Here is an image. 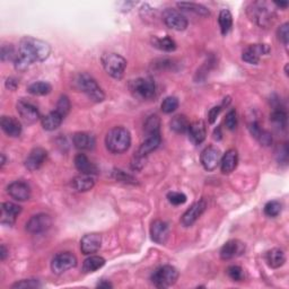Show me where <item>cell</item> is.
Masks as SVG:
<instances>
[{"mask_svg":"<svg viewBox=\"0 0 289 289\" xmlns=\"http://www.w3.org/2000/svg\"><path fill=\"white\" fill-rule=\"evenodd\" d=\"M51 53V47L46 41L32 36H25L19 41L18 57L15 60V68L24 71L34 63H42Z\"/></svg>","mask_w":289,"mask_h":289,"instance_id":"6da1fadb","label":"cell"},{"mask_svg":"<svg viewBox=\"0 0 289 289\" xmlns=\"http://www.w3.org/2000/svg\"><path fill=\"white\" fill-rule=\"evenodd\" d=\"M105 144L112 154H123L131 144V135L123 127H115L111 129L105 137Z\"/></svg>","mask_w":289,"mask_h":289,"instance_id":"7a4b0ae2","label":"cell"},{"mask_svg":"<svg viewBox=\"0 0 289 289\" xmlns=\"http://www.w3.org/2000/svg\"><path fill=\"white\" fill-rule=\"evenodd\" d=\"M247 15L255 24L260 27H268L272 24L275 17L274 10L270 9L266 3L254 2L247 7Z\"/></svg>","mask_w":289,"mask_h":289,"instance_id":"3957f363","label":"cell"},{"mask_svg":"<svg viewBox=\"0 0 289 289\" xmlns=\"http://www.w3.org/2000/svg\"><path fill=\"white\" fill-rule=\"evenodd\" d=\"M76 84L78 90L85 93L91 101L95 103H101L105 99V94L99 87L97 81L88 74H80L77 76Z\"/></svg>","mask_w":289,"mask_h":289,"instance_id":"277c9868","label":"cell"},{"mask_svg":"<svg viewBox=\"0 0 289 289\" xmlns=\"http://www.w3.org/2000/svg\"><path fill=\"white\" fill-rule=\"evenodd\" d=\"M101 61L104 70L112 78L121 79L123 77L127 68V60L122 55L113 52L104 53L102 55Z\"/></svg>","mask_w":289,"mask_h":289,"instance_id":"5b68a950","label":"cell"},{"mask_svg":"<svg viewBox=\"0 0 289 289\" xmlns=\"http://www.w3.org/2000/svg\"><path fill=\"white\" fill-rule=\"evenodd\" d=\"M179 279V271L172 265H163L153 272L151 280L157 288H169Z\"/></svg>","mask_w":289,"mask_h":289,"instance_id":"8992f818","label":"cell"},{"mask_svg":"<svg viewBox=\"0 0 289 289\" xmlns=\"http://www.w3.org/2000/svg\"><path fill=\"white\" fill-rule=\"evenodd\" d=\"M129 88L133 96L140 99H151L156 93V85L151 78H138L131 80Z\"/></svg>","mask_w":289,"mask_h":289,"instance_id":"52a82bcc","label":"cell"},{"mask_svg":"<svg viewBox=\"0 0 289 289\" xmlns=\"http://www.w3.org/2000/svg\"><path fill=\"white\" fill-rule=\"evenodd\" d=\"M77 265V258L70 252H63L52 259L51 269L55 275H63Z\"/></svg>","mask_w":289,"mask_h":289,"instance_id":"ba28073f","label":"cell"},{"mask_svg":"<svg viewBox=\"0 0 289 289\" xmlns=\"http://www.w3.org/2000/svg\"><path fill=\"white\" fill-rule=\"evenodd\" d=\"M163 20L166 26L175 31H184L188 27V19L185 16L172 8L164 10Z\"/></svg>","mask_w":289,"mask_h":289,"instance_id":"9c48e42d","label":"cell"},{"mask_svg":"<svg viewBox=\"0 0 289 289\" xmlns=\"http://www.w3.org/2000/svg\"><path fill=\"white\" fill-rule=\"evenodd\" d=\"M52 225L51 217L47 214H37L32 216L26 223V231L31 234H41L48 231Z\"/></svg>","mask_w":289,"mask_h":289,"instance_id":"30bf717a","label":"cell"},{"mask_svg":"<svg viewBox=\"0 0 289 289\" xmlns=\"http://www.w3.org/2000/svg\"><path fill=\"white\" fill-rule=\"evenodd\" d=\"M200 160L204 170L207 171H215L221 160V152L217 147L209 146L201 153Z\"/></svg>","mask_w":289,"mask_h":289,"instance_id":"8fae6325","label":"cell"},{"mask_svg":"<svg viewBox=\"0 0 289 289\" xmlns=\"http://www.w3.org/2000/svg\"><path fill=\"white\" fill-rule=\"evenodd\" d=\"M205 208H207V202H205L204 200H199V201L194 202L191 207L183 214L181 218L182 225L184 227L192 226L204 213Z\"/></svg>","mask_w":289,"mask_h":289,"instance_id":"7c38bea8","label":"cell"},{"mask_svg":"<svg viewBox=\"0 0 289 289\" xmlns=\"http://www.w3.org/2000/svg\"><path fill=\"white\" fill-rule=\"evenodd\" d=\"M17 112L27 123H35L37 120H40V112L34 104L26 101V99H19L16 105Z\"/></svg>","mask_w":289,"mask_h":289,"instance_id":"4fadbf2b","label":"cell"},{"mask_svg":"<svg viewBox=\"0 0 289 289\" xmlns=\"http://www.w3.org/2000/svg\"><path fill=\"white\" fill-rule=\"evenodd\" d=\"M269 52L270 49L266 44H252V46L244 50L242 59L250 65H258L261 57L264 54H268Z\"/></svg>","mask_w":289,"mask_h":289,"instance_id":"5bb4252c","label":"cell"},{"mask_svg":"<svg viewBox=\"0 0 289 289\" xmlns=\"http://www.w3.org/2000/svg\"><path fill=\"white\" fill-rule=\"evenodd\" d=\"M47 157H48V152L46 149L42 147L33 148L30 152L29 156H27L25 159V168L31 172H34L40 169L41 166L46 163Z\"/></svg>","mask_w":289,"mask_h":289,"instance_id":"9a60e30c","label":"cell"},{"mask_svg":"<svg viewBox=\"0 0 289 289\" xmlns=\"http://www.w3.org/2000/svg\"><path fill=\"white\" fill-rule=\"evenodd\" d=\"M7 192L13 199L17 201H26L31 198V188L23 181H15L10 183L7 188Z\"/></svg>","mask_w":289,"mask_h":289,"instance_id":"2e32d148","label":"cell"},{"mask_svg":"<svg viewBox=\"0 0 289 289\" xmlns=\"http://www.w3.org/2000/svg\"><path fill=\"white\" fill-rule=\"evenodd\" d=\"M102 245V237L96 233H91L86 234L80 241V250L85 255H91L93 253H96Z\"/></svg>","mask_w":289,"mask_h":289,"instance_id":"e0dca14e","label":"cell"},{"mask_svg":"<svg viewBox=\"0 0 289 289\" xmlns=\"http://www.w3.org/2000/svg\"><path fill=\"white\" fill-rule=\"evenodd\" d=\"M245 251V245L238 240H231L224 244V246L220 250L221 260H231L238 255H241Z\"/></svg>","mask_w":289,"mask_h":289,"instance_id":"ac0fdd59","label":"cell"},{"mask_svg":"<svg viewBox=\"0 0 289 289\" xmlns=\"http://www.w3.org/2000/svg\"><path fill=\"white\" fill-rule=\"evenodd\" d=\"M151 235L155 243L165 244L170 236L169 225L163 220H155L151 226Z\"/></svg>","mask_w":289,"mask_h":289,"instance_id":"d6986e66","label":"cell"},{"mask_svg":"<svg viewBox=\"0 0 289 289\" xmlns=\"http://www.w3.org/2000/svg\"><path fill=\"white\" fill-rule=\"evenodd\" d=\"M189 139L194 143V144H200L204 141L205 137H207V128H205V123L202 120L194 121L189 126Z\"/></svg>","mask_w":289,"mask_h":289,"instance_id":"ffe728a7","label":"cell"},{"mask_svg":"<svg viewBox=\"0 0 289 289\" xmlns=\"http://www.w3.org/2000/svg\"><path fill=\"white\" fill-rule=\"evenodd\" d=\"M160 141H162V138H160V135L157 136H148L146 138V140H144L141 144L140 147H139L137 155H136V158L138 159H144V157L148 156L149 154L152 152L156 151V149L159 147Z\"/></svg>","mask_w":289,"mask_h":289,"instance_id":"44dd1931","label":"cell"},{"mask_svg":"<svg viewBox=\"0 0 289 289\" xmlns=\"http://www.w3.org/2000/svg\"><path fill=\"white\" fill-rule=\"evenodd\" d=\"M22 213V207L14 202H5L2 208V223L12 226L18 215Z\"/></svg>","mask_w":289,"mask_h":289,"instance_id":"7402d4cb","label":"cell"},{"mask_svg":"<svg viewBox=\"0 0 289 289\" xmlns=\"http://www.w3.org/2000/svg\"><path fill=\"white\" fill-rule=\"evenodd\" d=\"M0 126H2L3 131L6 133L8 137L17 138L22 133V125L20 122L13 118V116H3L2 121H0Z\"/></svg>","mask_w":289,"mask_h":289,"instance_id":"603a6c76","label":"cell"},{"mask_svg":"<svg viewBox=\"0 0 289 289\" xmlns=\"http://www.w3.org/2000/svg\"><path fill=\"white\" fill-rule=\"evenodd\" d=\"M238 163V154L236 149H230L227 151L224 156H221L220 169L224 174H231L236 169Z\"/></svg>","mask_w":289,"mask_h":289,"instance_id":"cb8c5ba5","label":"cell"},{"mask_svg":"<svg viewBox=\"0 0 289 289\" xmlns=\"http://www.w3.org/2000/svg\"><path fill=\"white\" fill-rule=\"evenodd\" d=\"M75 147L79 151H91L95 146V139L90 133L77 132L72 138Z\"/></svg>","mask_w":289,"mask_h":289,"instance_id":"d4e9b609","label":"cell"},{"mask_svg":"<svg viewBox=\"0 0 289 289\" xmlns=\"http://www.w3.org/2000/svg\"><path fill=\"white\" fill-rule=\"evenodd\" d=\"M75 166L81 174H88V175H94L96 174L98 170L95 165H94L90 159L87 158L86 155L84 154H78L75 157Z\"/></svg>","mask_w":289,"mask_h":289,"instance_id":"484cf974","label":"cell"},{"mask_svg":"<svg viewBox=\"0 0 289 289\" xmlns=\"http://www.w3.org/2000/svg\"><path fill=\"white\" fill-rule=\"evenodd\" d=\"M265 261L270 268L278 269L285 264L286 255L281 249H272L265 254Z\"/></svg>","mask_w":289,"mask_h":289,"instance_id":"4316f807","label":"cell"},{"mask_svg":"<svg viewBox=\"0 0 289 289\" xmlns=\"http://www.w3.org/2000/svg\"><path fill=\"white\" fill-rule=\"evenodd\" d=\"M64 116L61 115L57 111H52V112L48 113L47 115H44L41 119V123L44 130L47 131H53L61 126L64 121Z\"/></svg>","mask_w":289,"mask_h":289,"instance_id":"83f0119b","label":"cell"},{"mask_svg":"<svg viewBox=\"0 0 289 289\" xmlns=\"http://www.w3.org/2000/svg\"><path fill=\"white\" fill-rule=\"evenodd\" d=\"M94 185H95V179L93 175L80 174L72 180V187L78 192L90 191Z\"/></svg>","mask_w":289,"mask_h":289,"instance_id":"f1b7e54d","label":"cell"},{"mask_svg":"<svg viewBox=\"0 0 289 289\" xmlns=\"http://www.w3.org/2000/svg\"><path fill=\"white\" fill-rule=\"evenodd\" d=\"M105 264V260L98 255H92V257L87 258L84 263H82V271L85 274H91V272H95L98 269H101Z\"/></svg>","mask_w":289,"mask_h":289,"instance_id":"f546056e","label":"cell"},{"mask_svg":"<svg viewBox=\"0 0 289 289\" xmlns=\"http://www.w3.org/2000/svg\"><path fill=\"white\" fill-rule=\"evenodd\" d=\"M153 46L160 50V51H165V52H173L176 50V43L173 38H171L170 36L154 37Z\"/></svg>","mask_w":289,"mask_h":289,"instance_id":"4dcf8cb0","label":"cell"},{"mask_svg":"<svg viewBox=\"0 0 289 289\" xmlns=\"http://www.w3.org/2000/svg\"><path fill=\"white\" fill-rule=\"evenodd\" d=\"M189 126H190V122H189L185 115L182 114L173 116L170 121L171 130H173L176 133H184L185 131H188Z\"/></svg>","mask_w":289,"mask_h":289,"instance_id":"1f68e13d","label":"cell"},{"mask_svg":"<svg viewBox=\"0 0 289 289\" xmlns=\"http://www.w3.org/2000/svg\"><path fill=\"white\" fill-rule=\"evenodd\" d=\"M218 23L220 26V32L223 35H227L232 30L233 16L229 9H221L218 17Z\"/></svg>","mask_w":289,"mask_h":289,"instance_id":"d6a6232c","label":"cell"},{"mask_svg":"<svg viewBox=\"0 0 289 289\" xmlns=\"http://www.w3.org/2000/svg\"><path fill=\"white\" fill-rule=\"evenodd\" d=\"M51 91L52 86L47 81H35L27 87V92H29L31 95L35 96L48 95V94L51 93Z\"/></svg>","mask_w":289,"mask_h":289,"instance_id":"836d02e7","label":"cell"},{"mask_svg":"<svg viewBox=\"0 0 289 289\" xmlns=\"http://www.w3.org/2000/svg\"><path fill=\"white\" fill-rule=\"evenodd\" d=\"M143 130L146 136L160 135V120L157 115H151L144 122Z\"/></svg>","mask_w":289,"mask_h":289,"instance_id":"e575fe53","label":"cell"},{"mask_svg":"<svg viewBox=\"0 0 289 289\" xmlns=\"http://www.w3.org/2000/svg\"><path fill=\"white\" fill-rule=\"evenodd\" d=\"M177 7L185 10V12H191L199 16H203V17H207L210 15L209 10L205 8L202 5H199L196 3H179L177 4Z\"/></svg>","mask_w":289,"mask_h":289,"instance_id":"d590c367","label":"cell"},{"mask_svg":"<svg viewBox=\"0 0 289 289\" xmlns=\"http://www.w3.org/2000/svg\"><path fill=\"white\" fill-rule=\"evenodd\" d=\"M270 120L274 122L276 126L285 129L287 126V113L280 108H276L270 115Z\"/></svg>","mask_w":289,"mask_h":289,"instance_id":"8d00e7d4","label":"cell"},{"mask_svg":"<svg viewBox=\"0 0 289 289\" xmlns=\"http://www.w3.org/2000/svg\"><path fill=\"white\" fill-rule=\"evenodd\" d=\"M160 108H162V111L166 114L173 113L174 111H176V109L179 108V99H177L174 96L166 97L164 101L162 102V105H160Z\"/></svg>","mask_w":289,"mask_h":289,"instance_id":"74e56055","label":"cell"},{"mask_svg":"<svg viewBox=\"0 0 289 289\" xmlns=\"http://www.w3.org/2000/svg\"><path fill=\"white\" fill-rule=\"evenodd\" d=\"M281 210H282V204L279 201H276V200H274V201H269L264 205V214L268 217H272V218L279 216Z\"/></svg>","mask_w":289,"mask_h":289,"instance_id":"f35d334b","label":"cell"},{"mask_svg":"<svg viewBox=\"0 0 289 289\" xmlns=\"http://www.w3.org/2000/svg\"><path fill=\"white\" fill-rule=\"evenodd\" d=\"M70 108H71V105H70V101H69L68 96L63 95L59 98V101L57 103V108H55V111L63 115L64 118H66V116L68 115V113L70 112Z\"/></svg>","mask_w":289,"mask_h":289,"instance_id":"ab89813d","label":"cell"},{"mask_svg":"<svg viewBox=\"0 0 289 289\" xmlns=\"http://www.w3.org/2000/svg\"><path fill=\"white\" fill-rule=\"evenodd\" d=\"M18 55H16L15 48L12 44H5L2 47V60L3 61H9V60H16Z\"/></svg>","mask_w":289,"mask_h":289,"instance_id":"60d3db41","label":"cell"},{"mask_svg":"<svg viewBox=\"0 0 289 289\" xmlns=\"http://www.w3.org/2000/svg\"><path fill=\"white\" fill-rule=\"evenodd\" d=\"M227 275L231 278L232 280L234 281H242L244 280V271L238 265H231L229 269H227Z\"/></svg>","mask_w":289,"mask_h":289,"instance_id":"b9f144b4","label":"cell"},{"mask_svg":"<svg viewBox=\"0 0 289 289\" xmlns=\"http://www.w3.org/2000/svg\"><path fill=\"white\" fill-rule=\"evenodd\" d=\"M41 283L35 279H24L22 281H17L13 285V288H24V289H33V288H40Z\"/></svg>","mask_w":289,"mask_h":289,"instance_id":"7bdbcfd3","label":"cell"},{"mask_svg":"<svg viewBox=\"0 0 289 289\" xmlns=\"http://www.w3.org/2000/svg\"><path fill=\"white\" fill-rule=\"evenodd\" d=\"M168 199H169V201L172 203V204H174V205H180V204H183L185 201H187V196L184 193H182V192H170L168 194Z\"/></svg>","mask_w":289,"mask_h":289,"instance_id":"ee69618b","label":"cell"},{"mask_svg":"<svg viewBox=\"0 0 289 289\" xmlns=\"http://www.w3.org/2000/svg\"><path fill=\"white\" fill-rule=\"evenodd\" d=\"M225 126L229 130L233 131L236 129L237 127V114L234 110L230 111L229 113H227L226 118H225Z\"/></svg>","mask_w":289,"mask_h":289,"instance_id":"f6af8a7d","label":"cell"},{"mask_svg":"<svg viewBox=\"0 0 289 289\" xmlns=\"http://www.w3.org/2000/svg\"><path fill=\"white\" fill-rule=\"evenodd\" d=\"M278 37H279V40L285 44L286 47L288 46V38H289V24L288 23L282 24L279 29H278Z\"/></svg>","mask_w":289,"mask_h":289,"instance_id":"bcb514c9","label":"cell"},{"mask_svg":"<svg viewBox=\"0 0 289 289\" xmlns=\"http://www.w3.org/2000/svg\"><path fill=\"white\" fill-rule=\"evenodd\" d=\"M257 140L262 144V146H270V144L272 143V136L270 135V133L268 131H265V130H261L260 133L258 135V137L255 138Z\"/></svg>","mask_w":289,"mask_h":289,"instance_id":"7dc6e473","label":"cell"},{"mask_svg":"<svg viewBox=\"0 0 289 289\" xmlns=\"http://www.w3.org/2000/svg\"><path fill=\"white\" fill-rule=\"evenodd\" d=\"M279 153H277L278 156V162L279 163H283L287 164V159H288V147L287 143H283L282 146L279 148Z\"/></svg>","mask_w":289,"mask_h":289,"instance_id":"c3c4849f","label":"cell"},{"mask_svg":"<svg viewBox=\"0 0 289 289\" xmlns=\"http://www.w3.org/2000/svg\"><path fill=\"white\" fill-rule=\"evenodd\" d=\"M221 111V107H214L213 109H210V111L208 112V120H209V123H215L217 118H218V115Z\"/></svg>","mask_w":289,"mask_h":289,"instance_id":"681fc988","label":"cell"},{"mask_svg":"<svg viewBox=\"0 0 289 289\" xmlns=\"http://www.w3.org/2000/svg\"><path fill=\"white\" fill-rule=\"evenodd\" d=\"M114 174H115V179L118 181H122L126 183H135V179H133V177L123 173L122 171H116Z\"/></svg>","mask_w":289,"mask_h":289,"instance_id":"f907efd6","label":"cell"},{"mask_svg":"<svg viewBox=\"0 0 289 289\" xmlns=\"http://www.w3.org/2000/svg\"><path fill=\"white\" fill-rule=\"evenodd\" d=\"M17 86H18V81H17V79H15L14 77H10V78L7 79L6 87L8 88L9 91H15L16 88H17Z\"/></svg>","mask_w":289,"mask_h":289,"instance_id":"816d5d0a","label":"cell"},{"mask_svg":"<svg viewBox=\"0 0 289 289\" xmlns=\"http://www.w3.org/2000/svg\"><path fill=\"white\" fill-rule=\"evenodd\" d=\"M7 255H8L7 249H6V246H5L4 244H3V245H2V249H0V258H2V260L4 261V260H6Z\"/></svg>","mask_w":289,"mask_h":289,"instance_id":"f5cc1de1","label":"cell"},{"mask_svg":"<svg viewBox=\"0 0 289 289\" xmlns=\"http://www.w3.org/2000/svg\"><path fill=\"white\" fill-rule=\"evenodd\" d=\"M97 287L99 288H112V285L109 281H102V282H99Z\"/></svg>","mask_w":289,"mask_h":289,"instance_id":"db71d44e","label":"cell"},{"mask_svg":"<svg viewBox=\"0 0 289 289\" xmlns=\"http://www.w3.org/2000/svg\"><path fill=\"white\" fill-rule=\"evenodd\" d=\"M214 138L216 139V140H220V139H221L220 128H217V129L215 130V132H214Z\"/></svg>","mask_w":289,"mask_h":289,"instance_id":"11a10c76","label":"cell"},{"mask_svg":"<svg viewBox=\"0 0 289 289\" xmlns=\"http://www.w3.org/2000/svg\"><path fill=\"white\" fill-rule=\"evenodd\" d=\"M276 6L280 7V8H287L288 7V3H275Z\"/></svg>","mask_w":289,"mask_h":289,"instance_id":"9f6ffc18","label":"cell"},{"mask_svg":"<svg viewBox=\"0 0 289 289\" xmlns=\"http://www.w3.org/2000/svg\"><path fill=\"white\" fill-rule=\"evenodd\" d=\"M2 158H3V160H2V168H4V165L6 164V157H5V154H2Z\"/></svg>","mask_w":289,"mask_h":289,"instance_id":"6f0895ef","label":"cell"}]
</instances>
